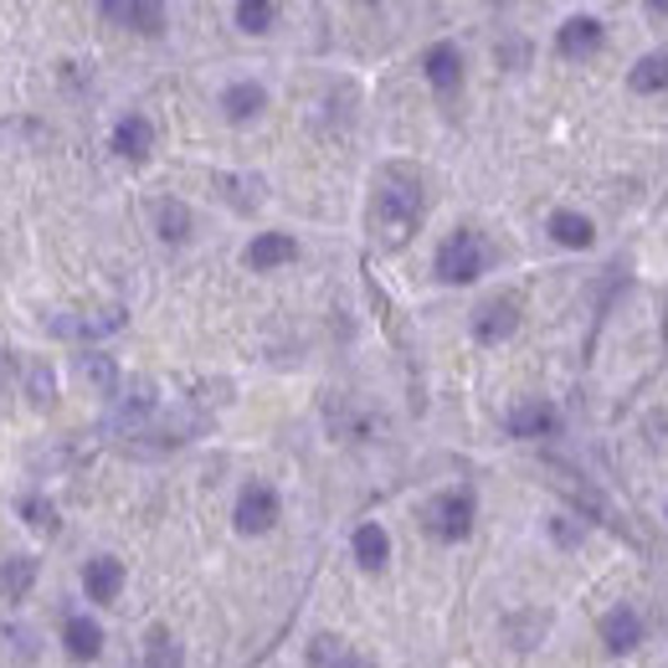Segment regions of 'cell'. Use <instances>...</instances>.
<instances>
[{
    "mask_svg": "<svg viewBox=\"0 0 668 668\" xmlns=\"http://www.w3.org/2000/svg\"><path fill=\"white\" fill-rule=\"evenodd\" d=\"M422 206H427L422 176H416L412 165H391L386 176H381V191H375V226H381V237L391 247H401L416 232V222H422Z\"/></svg>",
    "mask_w": 668,
    "mask_h": 668,
    "instance_id": "obj_1",
    "label": "cell"
},
{
    "mask_svg": "<svg viewBox=\"0 0 668 668\" xmlns=\"http://www.w3.org/2000/svg\"><path fill=\"white\" fill-rule=\"evenodd\" d=\"M484 237H478L474 226H458L453 237H443V247H437V278L447 283H474L478 273H484Z\"/></svg>",
    "mask_w": 668,
    "mask_h": 668,
    "instance_id": "obj_2",
    "label": "cell"
},
{
    "mask_svg": "<svg viewBox=\"0 0 668 668\" xmlns=\"http://www.w3.org/2000/svg\"><path fill=\"white\" fill-rule=\"evenodd\" d=\"M427 530L437 540H463L474 530V494H437L427 505Z\"/></svg>",
    "mask_w": 668,
    "mask_h": 668,
    "instance_id": "obj_3",
    "label": "cell"
},
{
    "mask_svg": "<svg viewBox=\"0 0 668 668\" xmlns=\"http://www.w3.org/2000/svg\"><path fill=\"white\" fill-rule=\"evenodd\" d=\"M46 329L57 340H104V335H119L124 329V309H104V314H52Z\"/></svg>",
    "mask_w": 668,
    "mask_h": 668,
    "instance_id": "obj_4",
    "label": "cell"
},
{
    "mask_svg": "<svg viewBox=\"0 0 668 668\" xmlns=\"http://www.w3.org/2000/svg\"><path fill=\"white\" fill-rule=\"evenodd\" d=\"M515 329H520V298L515 294H494L489 304L474 314V335L484 344H505Z\"/></svg>",
    "mask_w": 668,
    "mask_h": 668,
    "instance_id": "obj_5",
    "label": "cell"
},
{
    "mask_svg": "<svg viewBox=\"0 0 668 668\" xmlns=\"http://www.w3.org/2000/svg\"><path fill=\"white\" fill-rule=\"evenodd\" d=\"M237 530L242 534H263L273 530V520H278V489H267V484H247V489L237 494Z\"/></svg>",
    "mask_w": 668,
    "mask_h": 668,
    "instance_id": "obj_6",
    "label": "cell"
},
{
    "mask_svg": "<svg viewBox=\"0 0 668 668\" xmlns=\"http://www.w3.org/2000/svg\"><path fill=\"white\" fill-rule=\"evenodd\" d=\"M505 427H509V437H555L561 412H555L550 401H540V396H524L520 406H509Z\"/></svg>",
    "mask_w": 668,
    "mask_h": 668,
    "instance_id": "obj_7",
    "label": "cell"
},
{
    "mask_svg": "<svg viewBox=\"0 0 668 668\" xmlns=\"http://www.w3.org/2000/svg\"><path fill=\"white\" fill-rule=\"evenodd\" d=\"M422 73H427V83L437 93H458L463 83V52L453 42H437L427 46V57H422Z\"/></svg>",
    "mask_w": 668,
    "mask_h": 668,
    "instance_id": "obj_8",
    "label": "cell"
},
{
    "mask_svg": "<svg viewBox=\"0 0 668 668\" xmlns=\"http://www.w3.org/2000/svg\"><path fill=\"white\" fill-rule=\"evenodd\" d=\"M98 15H104V21H119V26H134V31H149V36L165 26V11L155 0H104Z\"/></svg>",
    "mask_w": 668,
    "mask_h": 668,
    "instance_id": "obj_9",
    "label": "cell"
},
{
    "mask_svg": "<svg viewBox=\"0 0 668 668\" xmlns=\"http://www.w3.org/2000/svg\"><path fill=\"white\" fill-rule=\"evenodd\" d=\"M602 36H607V26L596 15H571L561 26V36H555V46H561V57H592L602 46Z\"/></svg>",
    "mask_w": 668,
    "mask_h": 668,
    "instance_id": "obj_10",
    "label": "cell"
},
{
    "mask_svg": "<svg viewBox=\"0 0 668 668\" xmlns=\"http://www.w3.org/2000/svg\"><path fill=\"white\" fill-rule=\"evenodd\" d=\"M602 638H607V648L612 654H633V648H638L643 643V617L633 607H612L607 617H602Z\"/></svg>",
    "mask_w": 668,
    "mask_h": 668,
    "instance_id": "obj_11",
    "label": "cell"
},
{
    "mask_svg": "<svg viewBox=\"0 0 668 668\" xmlns=\"http://www.w3.org/2000/svg\"><path fill=\"white\" fill-rule=\"evenodd\" d=\"M83 592H88L93 602H114V596L124 592V565L114 561V555L88 561V571H83Z\"/></svg>",
    "mask_w": 668,
    "mask_h": 668,
    "instance_id": "obj_12",
    "label": "cell"
},
{
    "mask_svg": "<svg viewBox=\"0 0 668 668\" xmlns=\"http://www.w3.org/2000/svg\"><path fill=\"white\" fill-rule=\"evenodd\" d=\"M298 257V242L288 237V232H263V237L247 247V267H257V273H267V267H283Z\"/></svg>",
    "mask_w": 668,
    "mask_h": 668,
    "instance_id": "obj_13",
    "label": "cell"
},
{
    "mask_svg": "<svg viewBox=\"0 0 668 668\" xmlns=\"http://www.w3.org/2000/svg\"><path fill=\"white\" fill-rule=\"evenodd\" d=\"M62 643H67V658H77V664H93V658L104 654V633H98L93 617H67Z\"/></svg>",
    "mask_w": 668,
    "mask_h": 668,
    "instance_id": "obj_14",
    "label": "cell"
},
{
    "mask_svg": "<svg viewBox=\"0 0 668 668\" xmlns=\"http://www.w3.org/2000/svg\"><path fill=\"white\" fill-rule=\"evenodd\" d=\"M114 149H119L124 160H145L149 149H155V124H149L145 114L119 119V129H114Z\"/></svg>",
    "mask_w": 668,
    "mask_h": 668,
    "instance_id": "obj_15",
    "label": "cell"
},
{
    "mask_svg": "<svg viewBox=\"0 0 668 668\" xmlns=\"http://www.w3.org/2000/svg\"><path fill=\"white\" fill-rule=\"evenodd\" d=\"M222 108H226V119L232 124H247L257 108H267L263 83H232V88L222 93Z\"/></svg>",
    "mask_w": 668,
    "mask_h": 668,
    "instance_id": "obj_16",
    "label": "cell"
},
{
    "mask_svg": "<svg viewBox=\"0 0 668 668\" xmlns=\"http://www.w3.org/2000/svg\"><path fill=\"white\" fill-rule=\"evenodd\" d=\"M550 237L561 242V247H592L596 226L586 222L581 211H555V216H550Z\"/></svg>",
    "mask_w": 668,
    "mask_h": 668,
    "instance_id": "obj_17",
    "label": "cell"
},
{
    "mask_svg": "<svg viewBox=\"0 0 668 668\" xmlns=\"http://www.w3.org/2000/svg\"><path fill=\"white\" fill-rule=\"evenodd\" d=\"M627 88L633 93H664L668 88V52H648V57H638V67L627 73Z\"/></svg>",
    "mask_w": 668,
    "mask_h": 668,
    "instance_id": "obj_18",
    "label": "cell"
},
{
    "mask_svg": "<svg viewBox=\"0 0 668 668\" xmlns=\"http://www.w3.org/2000/svg\"><path fill=\"white\" fill-rule=\"evenodd\" d=\"M356 561L365 565V571H381V565L391 561V540L381 524H360L356 530Z\"/></svg>",
    "mask_w": 668,
    "mask_h": 668,
    "instance_id": "obj_19",
    "label": "cell"
},
{
    "mask_svg": "<svg viewBox=\"0 0 668 668\" xmlns=\"http://www.w3.org/2000/svg\"><path fill=\"white\" fill-rule=\"evenodd\" d=\"M185 664V654H180V643L170 627H149L145 638V668H180Z\"/></svg>",
    "mask_w": 668,
    "mask_h": 668,
    "instance_id": "obj_20",
    "label": "cell"
},
{
    "mask_svg": "<svg viewBox=\"0 0 668 668\" xmlns=\"http://www.w3.org/2000/svg\"><path fill=\"white\" fill-rule=\"evenodd\" d=\"M83 381H88L98 396H114L119 391V365H114V356H83Z\"/></svg>",
    "mask_w": 668,
    "mask_h": 668,
    "instance_id": "obj_21",
    "label": "cell"
},
{
    "mask_svg": "<svg viewBox=\"0 0 668 668\" xmlns=\"http://www.w3.org/2000/svg\"><path fill=\"white\" fill-rule=\"evenodd\" d=\"M155 226H160L165 242H185L191 237V211L180 206V201H160L155 206Z\"/></svg>",
    "mask_w": 668,
    "mask_h": 668,
    "instance_id": "obj_22",
    "label": "cell"
},
{
    "mask_svg": "<svg viewBox=\"0 0 668 668\" xmlns=\"http://www.w3.org/2000/svg\"><path fill=\"white\" fill-rule=\"evenodd\" d=\"M31 581H36V561L31 555H11V561L0 565V592L6 596H26Z\"/></svg>",
    "mask_w": 668,
    "mask_h": 668,
    "instance_id": "obj_23",
    "label": "cell"
},
{
    "mask_svg": "<svg viewBox=\"0 0 668 668\" xmlns=\"http://www.w3.org/2000/svg\"><path fill=\"white\" fill-rule=\"evenodd\" d=\"M278 21V6H267V0H242L237 6V26L242 31H267Z\"/></svg>",
    "mask_w": 668,
    "mask_h": 668,
    "instance_id": "obj_24",
    "label": "cell"
},
{
    "mask_svg": "<svg viewBox=\"0 0 668 668\" xmlns=\"http://www.w3.org/2000/svg\"><path fill=\"white\" fill-rule=\"evenodd\" d=\"M309 658L314 664H340V638H314V648H309Z\"/></svg>",
    "mask_w": 668,
    "mask_h": 668,
    "instance_id": "obj_25",
    "label": "cell"
},
{
    "mask_svg": "<svg viewBox=\"0 0 668 668\" xmlns=\"http://www.w3.org/2000/svg\"><path fill=\"white\" fill-rule=\"evenodd\" d=\"M31 401H36V406H52V375H46L42 365L31 371Z\"/></svg>",
    "mask_w": 668,
    "mask_h": 668,
    "instance_id": "obj_26",
    "label": "cell"
},
{
    "mask_svg": "<svg viewBox=\"0 0 668 668\" xmlns=\"http://www.w3.org/2000/svg\"><path fill=\"white\" fill-rule=\"evenodd\" d=\"M21 515H26L36 530H42V524H52V520H46V505H42V499H26V505H21Z\"/></svg>",
    "mask_w": 668,
    "mask_h": 668,
    "instance_id": "obj_27",
    "label": "cell"
},
{
    "mask_svg": "<svg viewBox=\"0 0 668 668\" xmlns=\"http://www.w3.org/2000/svg\"><path fill=\"white\" fill-rule=\"evenodd\" d=\"M576 534H581V530H576V524H565V520H555V540H576Z\"/></svg>",
    "mask_w": 668,
    "mask_h": 668,
    "instance_id": "obj_28",
    "label": "cell"
},
{
    "mask_svg": "<svg viewBox=\"0 0 668 668\" xmlns=\"http://www.w3.org/2000/svg\"><path fill=\"white\" fill-rule=\"evenodd\" d=\"M335 668H375V664H365V658H340Z\"/></svg>",
    "mask_w": 668,
    "mask_h": 668,
    "instance_id": "obj_29",
    "label": "cell"
}]
</instances>
